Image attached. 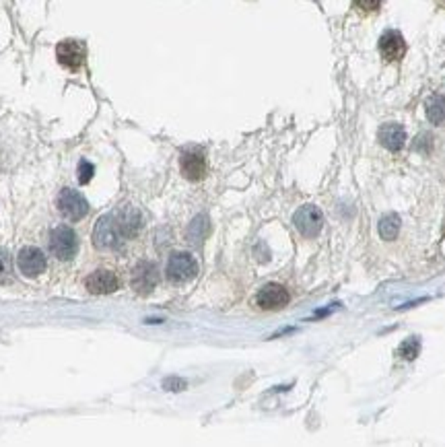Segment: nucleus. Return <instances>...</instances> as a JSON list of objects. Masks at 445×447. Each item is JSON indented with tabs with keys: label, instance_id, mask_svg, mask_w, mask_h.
<instances>
[{
	"label": "nucleus",
	"instance_id": "nucleus-13",
	"mask_svg": "<svg viewBox=\"0 0 445 447\" xmlns=\"http://www.w3.org/2000/svg\"><path fill=\"white\" fill-rule=\"evenodd\" d=\"M113 219H115V223H117L124 237H134V235H138V231H140V227H142V217H140V213H138L134 207H130V205L122 207V209L113 215Z\"/></svg>",
	"mask_w": 445,
	"mask_h": 447
},
{
	"label": "nucleus",
	"instance_id": "nucleus-11",
	"mask_svg": "<svg viewBox=\"0 0 445 447\" xmlns=\"http://www.w3.org/2000/svg\"><path fill=\"white\" fill-rule=\"evenodd\" d=\"M379 52L386 60L394 62L406 54V41L400 31H386L379 37Z\"/></svg>",
	"mask_w": 445,
	"mask_h": 447
},
{
	"label": "nucleus",
	"instance_id": "nucleus-19",
	"mask_svg": "<svg viewBox=\"0 0 445 447\" xmlns=\"http://www.w3.org/2000/svg\"><path fill=\"white\" fill-rule=\"evenodd\" d=\"M419 352H421V340H419L417 336L408 338V340L400 346V354H402L404 359H408V361L417 359V356H419Z\"/></svg>",
	"mask_w": 445,
	"mask_h": 447
},
{
	"label": "nucleus",
	"instance_id": "nucleus-4",
	"mask_svg": "<svg viewBox=\"0 0 445 447\" xmlns=\"http://www.w3.org/2000/svg\"><path fill=\"white\" fill-rule=\"evenodd\" d=\"M293 225L303 237H316L324 227V215L318 207L305 205L293 215Z\"/></svg>",
	"mask_w": 445,
	"mask_h": 447
},
{
	"label": "nucleus",
	"instance_id": "nucleus-10",
	"mask_svg": "<svg viewBox=\"0 0 445 447\" xmlns=\"http://www.w3.org/2000/svg\"><path fill=\"white\" fill-rule=\"evenodd\" d=\"M256 303L262 310H281L289 303V293L283 285L270 283L260 289V293L256 295Z\"/></svg>",
	"mask_w": 445,
	"mask_h": 447
},
{
	"label": "nucleus",
	"instance_id": "nucleus-5",
	"mask_svg": "<svg viewBox=\"0 0 445 447\" xmlns=\"http://www.w3.org/2000/svg\"><path fill=\"white\" fill-rule=\"evenodd\" d=\"M122 231L115 223L113 215H106L100 219V223L95 225L93 229V243L100 247V249H115L122 241Z\"/></svg>",
	"mask_w": 445,
	"mask_h": 447
},
{
	"label": "nucleus",
	"instance_id": "nucleus-17",
	"mask_svg": "<svg viewBox=\"0 0 445 447\" xmlns=\"http://www.w3.org/2000/svg\"><path fill=\"white\" fill-rule=\"evenodd\" d=\"M209 219L205 217V215H200V217H196L192 225H190V231H188V235H190V239L192 241H202L205 237H207V233H209Z\"/></svg>",
	"mask_w": 445,
	"mask_h": 447
},
{
	"label": "nucleus",
	"instance_id": "nucleus-21",
	"mask_svg": "<svg viewBox=\"0 0 445 447\" xmlns=\"http://www.w3.org/2000/svg\"><path fill=\"white\" fill-rule=\"evenodd\" d=\"M381 4V0H354V6L361 10H375Z\"/></svg>",
	"mask_w": 445,
	"mask_h": 447
},
{
	"label": "nucleus",
	"instance_id": "nucleus-18",
	"mask_svg": "<svg viewBox=\"0 0 445 447\" xmlns=\"http://www.w3.org/2000/svg\"><path fill=\"white\" fill-rule=\"evenodd\" d=\"M12 280V264L6 249H0V285H6Z\"/></svg>",
	"mask_w": 445,
	"mask_h": 447
},
{
	"label": "nucleus",
	"instance_id": "nucleus-7",
	"mask_svg": "<svg viewBox=\"0 0 445 447\" xmlns=\"http://www.w3.org/2000/svg\"><path fill=\"white\" fill-rule=\"evenodd\" d=\"M180 167H182V173L184 178L192 180V182H198L207 175V159H205V153L200 149H186L182 153V159H180Z\"/></svg>",
	"mask_w": 445,
	"mask_h": 447
},
{
	"label": "nucleus",
	"instance_id": "nucleus-6",
	"mask_svg": "<svg viewBox=\"0 0 445 447\" xmlns=\"http://www.w3.org/2000/svg\"><path fill=\"white\" fill-rule=\"evenodd\" d=\"M58 62L68 70H81L85 64V46L75 39H66L56 48Z\"/></svg>",
	"mask_w": 445,
	"mask_h": 447
},
{
	"label": "nucleus",
	"instance_id": "nucleus-1",
	"mask_svg": "<svg viewBox=\"0 0 445 447\" xmlns=\"http://www.w3.org/2000/svg\"><path fill=\"white\" fill-rule=\"evenodd\" d=\"M58 211L62 213L64 219L68 221H81L87 217L89 213V202L83 198V194H79L73 188H62V192L58 194Z\"/></svg>",
	"mask_w": 445,
	"mask_h": 447
},
{
	"label": "nucleus",
	"instance_id": "nucleus-22",
	"mask_svg": "<svg viewBox=\"0 0 445 447\" xmlns=\"http://www.w3.org/2000/svg\"><path fill=\"white\" fill-rule=\"evenodd\" d=\"M163 388H165V390L178 392V390H184V388H186V381H182V379H165V381H163Z\"/></svg>",
	"mask_w": 445,
	"mask_h": 447
},
{
	"label": "nucleus",
	"instance_id": "nucleus-15",
	"mask_svg": "<svg viewBox=\"0 0 445 447\" xmlns=\"http://www.w3.org/2000/svg\"><path fill=\"white\" fill-rule=\"evenodd\" d=\"M398 231H400V217L394 215V213H388L379 219V235L381 239L386 241H394L398 237Z\"/></svg>",
	"mask_w": 445,
	"mask_h": 447
},
{
	"label": "nucleus",
	"instance_id": "nucleus-9",
	"mask_svg": "<svg viewBox=\"0 0 445 447\" xmlns=\"http://www.w3.org/2000/svg\"><path fill=\"white\" fill-rule=\"evenodd\" d=\"M157 280H159V272L153 262H140L132 272V289L140 295L151 293Z\"/></svg>",
	"mask_w": 445,
	"mask_h": 447
},
{
	"label": "nucleus",
	"instance_id": "nucleus-2",
	"mask_svg": "<svg viewBox=\"0 0 445 447\" xmlns=\"http://www.w3.org/2000/svg\"><path fill=\"white\" fill-rule=\"evenodd\" d=\"M50 249L58 260H73L79 249V239L70 227H56L50 235Z\"/></svg>",
	"mask_w": 445,
	"mask_h": 447
},
{
	"label": "nucleus",
	"instance_id": "nucleus-12",
	"mask_svg": "<svg viewBox=\"0 0 445 447\" xmlns=\"http://www.w3.org/2000/svg\"><path fill=\"white\" fill-rule=\"evenodd\" d=\"M85 287L93 295H110L113 291H117L120 283H117V276L110 270H97L91 276H87Z\"/></svg>",
	"mask_w": 445,
	"mask_h": 447
},
{
	"label": "nucleus",
	"instance_id": "nucleus-3",
	"mask_svg": "<svg viewBox=\"0 0 445 447\" xmlns=\"http://www.w3.org/2000/svg\"><path fill=\"white\" fill-rule=\"evenodd\" d=\"M165 272H167V278L171 283H188V280H192L198 274V264H196V260L190 254L178 251V254L169 256Z\"/></svg>",
	"mask_w": 445,
	"mask_h": 447
},
{
	"label": "nucleus",
	"instance_id": "nucleus-14",
	"mask_svg": "<svg viewBox=\"0 0 445 447\" xmlns=\"http://www.w3.org/2000/svg\"><path fill=\"white\" fill-rule=\"evenodd\" d=\"M379 142H381L388 151L398 153V151L404 146V142H406V130H404V126H400V124H396V122L384 124V126L379 128Z\"/></svg>",
	"mask_w": 445,
	"mask_h": 447
},
{
	"label": "nucleus",
	"instance_id": "nucleus-20",
	"mask_svg": "<svg viewBox=\"0 0 445 447\" xmlns=\"http://www.w3.org/2000/svg\"><path fill=\"white\" fill-rule=\"evenodd\" d=\"M93 173H95V167L89 161H81V165H79V182L81 184H89L91 178H93Z\"/></svg>",
	"mask_w": 445,
	"mask_h": 447
},
{
	"label": "nucleus",
	"instance_id": "nucleus-16",
	"mask_svg": "<svg viewBox=\"0 0 445 447\" xmlns=\"http://www.w3.org/2000/svg\"><path fill=\"white\" fill-rule=\"evenodd\" d=\"M427 117L431 124L442 126L445 124V97L444 95H433L427 102Z\"/></svg>",
	"mask_w": 445,
	"mask_h": 447
},
{
	"label": "nucleus",
	"instance_id": "nucleus-8",
	"mask_svg": "<svg viewBox=\"0 0 445 447\" xmlns=\"http://www.w3.org/2000/svg\"><path fill=\"white\" fill-rule=\"evenodd\" d=\"M17 266L25 276H39L46 270V256L37 247H23L17 256Z\"/></svg>",
	"mask_w": 445,
	"mask_h": 447
}]
</instances>
